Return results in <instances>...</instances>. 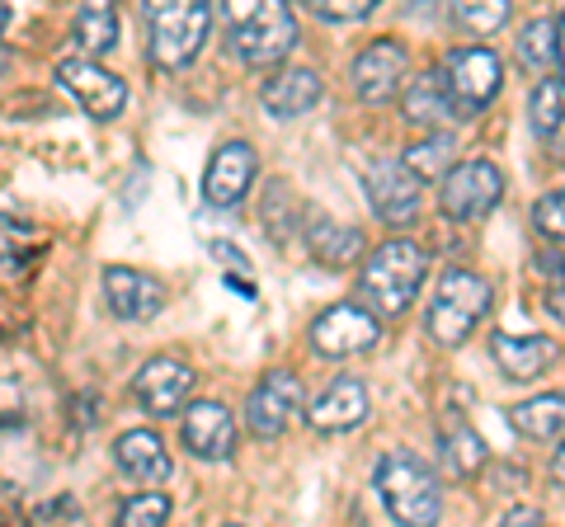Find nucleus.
Returning a JSON list of instances; mask_svg holds the SVG:
<instances>
[{"label":"nucleus","instance_id":"1","mask_svg":"<svg viewBox=\"0 0 565 527\" xmlns=\"http://www.w3.org/2000/svg\"><path fill=\"white\" fill-rule=\"evenodd\" d=\"M226 43L245 66H282L297 47V14L288 0H222Z\"/></svg>","mask_w":565,"mask_h":527},{"label":"nucleus","instance_id":"2","mask_svg":"<svg viewBox=\"0 0 565 527\" xmlns=\"http://www.w3.org/2000/svg\"><path fill=\"white\" fill-rule=\"evenodd\" d=\"M373 485H377L382 508L405 527H429L444 514V490H438L434 466L405 448L382 456L373 471Z\"/></svg>","mask_w":565,"mask_h":527},{"label":"nucleus","instance_id":"3","mask_svg":"<svg viewBox=\"0 0 565 527\" xmlns=\"http://www.w3.org/2000/svg\"><path fill=\"white\" fill-rule=\"evenodd\" d=\"M147 52L161 72H184L212 33V0H141Z\"/></svg>","mask_w":565,"mask_h":527},{"label":"nucleus","instance_id":"4","mask_svg":"<svg viewBox=\"0 0 565 527\" xmlns=\"http://www.w3.org/2000/svg\"><path fill=\"white\" fill-rule=\"evenodd\" d=\"M429 273V255L415 240H386L373 255L363 259L359 288H363V306H373L377 315H401L405 306L419 297V283Z\"/></svg>","mask_w":565,"mask_h":527},{"label":"nucleus","instance_id":"5","mask_svg":"<svg viewBox=\"0 0 565 527\" xmlns=\"http://www.w3.org/2000/svg\"><path fill=\"white\" fill-rule=\"evenodd\" d=\"M486 315H490V283L481 273L452 269L438 278V292L429 297V311H424V330H429L438 348H462Z\"/></svg>","mask_w":565,"mask_h":527},{"label":"nucleus","instance_id":"6","mask_svg":"<svg viewBox=\"0 0 565 527\" xmlns=\"http://www.w3.org/2000/svg\"><path fill=\"white\" fill-rule=\"evenodd\" d=\"M504 198V174L494 161H462L444 174V193H438V207L444 217L457 226L486 222Z\"/></svg>","mask_w":565,"mask_h":527},{"label":"nucleus","instance_id":"7","mask_svg":"<svg viewBox=\"0 0 565 527\" xmlns=\"http://www.w3.org/2000/svg\"><path fill=\"white\" fill-rule=\"evenodd\" d=\"M382 340V321L363 302H334L311 321V348L321 358H353L367 354Z\"/></svg>","mask_w":565,"mask_h":527},{"label":"nucleus","instance_id":"8","mask_svg":"<svg viewBox=\"0 0 565 527\" xmlns=\"http://www.w3.org/2000/svg\"><path fill=\"white\" fill-rule=\"evenodd\" d=\"M444 80H448L452 109L471 118V114H481L494 95H500L504 72H500V57H494L490 47H457V52H448V62H444Z\"/></svg>","mask_w":565,"mask_h":527},{"label":"nucleus","instance_id":"9","mask_svg":"<svg viewBox=\"0 0 565 527\" xmlns=\"http://www.w3.org/2000/svg\"><path fill=\"white\" fill-rule=\"evenodd\" d=\"M57 85H66L95 122H114L122 109H128V80L104 72L90 52H85V57H62L57 62Z\"/></svg>","mask_w":565,"mask_h":527},{"label":"nucleus","instance_id":"10","mask_svg":"<svg viewBox=\"0 0 565 527\" xmlns=\"http://www.w3.org/2000/svg\"><path fill=\"white\" fill-rule=\"evenodd\" d=\"M405 76H411V52H405V43L396 39H377L367 43L359 57H353V90H359L363 104H386L396 99V90L405 85Z\"/></svg>","mask_w":565,"mask_h":527},{"label":"nucleus","instance_id":"11","mask_svg":"<svg viewBox=\"0 0 565 527\" xmlns=\"http://www.w3.org/2000/svg\"><path fill=\"white\" fill-rule=\"evenodd\" d=\"M302 410V381L292 373H264L245 400V424L255 438H282Z\"/></svg>","mask_w":565,"mask_h":527},{"label":"nucleus","instance_id":"12","mask_svg":"<svg viewBox=\"0 0 565 527\" xmlns=\"http://www.w3.org/2000/svg\"><path fill=\"white\" fill-rule=\"evenodd\" d=\"M180 438L199 462H232L236 456V419L222 400H193V406H184Z\"/></svg>","mask_w":565,"mask_h":527},{"label":"nucleus","instance_id":"13","mask_svg":"<svg viewBox=\"0 0 565 527\" xmlns=\"http://www.w3.org/2000/svg\"><path fill=\"white\" fill-rule=\"evenodd\" d=\"M166 283L156 273H141V269H128V264H109L104 269V302L118 321H156V315L166 311Z\"/></svg>","mask_w":565,"mask_h":527},{"label":"nucleus","instance_id":"14","mask_svg":"<svg viewBox=\"0 0 565 527\" xmlns=\"http://www.w3.org/2000/svg\"><path fill=\"white\" fill-rule=\"evenodd\" d=\"M189 391H193V367L184 358H170V354L141 363V373L132 377V396L141 400V410L156 415V419L180 415Z\"/></svg>","mask_w":565,"mask_h":527},{"label":"nucleus","instance_id":"15","mask_svg":"<svg viewBox=\"0 0 565 527\" xmlns=\"http://www.w3.org/2000/svg\"><path fill=\"white\" fill-rule=\"evenodd\" d=\"M255 174H259V155L250 142H222L203 170V198L212 207H236V203H245Z\"/></svg>","mask_w":565,"mask_h":527},{"label":"nucleus","instance_id":"16","mask_svg":"<svg viewBox=\"0 0 565 527\" xmlns=\"http://www.w3.org/2000/svg\"><path fill=\"white\" fill-rule=\"evenodd\" d=\"M367 203L386 226H411L419 217V180L401 161H373L363 174Z\"/></svg>","mask_w":565,"mask_h":527},{"label":"nucleus","instance_id":"17","mask_svg":"<svg viewBox=\"0 0 565 527\" xmlns=\"http://www.w3.org/2000/svg\"><path fill=\"white\" fill-rule=\"evenodd\" d=\"M114 462H118V471H122V476H128L132 485H147V490H161V485H170V476H174L170 448L161 443V433H151V429H128V433H118Z\"/></svg>","mask_w":565,"mask_h":527},{"label":"nucleus","instance_id":"18","mask_svg":"<svg viewBox=\"0 0 565 527\" xmlns=\"http://www.w3.org/2000/svg\"><path fill=\"white\" fill-rule=\"evenodd\" d=\"M363 419H367V386L359 377H334L307 410V424L316 433H349Z\"/></svg>","mask_w":565,"mask_h":527},{"label":"nucleus","instance_id":"19","mask_svg":"<svg viewBox=\"0 0 565 527\" xmlns=\"http://www.w3.org/2000/svg\"><path fill=\"white\" fill-rule=\"evenodd\" d=\"M326 85L316 72H307V66H282V72H274L269 80H264V109H269L274 118H307L316 104H321Z\"/></svg>","mask_w":565,"mask_h":527},{"label":"nucleus","instance_id":"20","mask_svg":"<svg viewBox=\"0 0 565 527\" xmlns=\"http://www.w3.org/2000/svg\"><path fill=\"white\" fill-rule=\"evenodd\" d=\"M561 348L546 335H490V358L509 381H537Z\"/></svg>","mask_w":565,"mask_h":527},{"label":"nucleus","instance_id":"21","mask_svg":"<svg viewBox=\"0 0 565 527\" xmlns=\"http://www.w3.org/2000/svg\"><path fill=\"white\" fill-rule=\"evenodd\" d=\"M452 95H448V80L444 72H419L405 80V95H401V118L411 128H444L452 118Z\"/></svg>","mask_w":565,"mask_h":527},{"label":"nucleus","instance_id":"22","mask_svg":"<svg viewBox=\"0 0 565 527\" xmlns=\"http://www.w3.org/2000/svg\"><path fill=\"white\" fill-rule=\"evenodd\" d=\"M307 250L316 264H326V269H344L363 255V232L359 226H344V222H330V217H316L307 226Z\"/></svg>","mask_w":565,"mask_h":527},{"label":"nucleus","instance_id":"23","mask_svg":"<svg viewBox=\"0 0 565 527\" xmlns=\"http://www.w3.org/2000/svg\"><path fill=\"white\" fill-rule=\"evenodd\" d=\"M509 429L533 438V443H546V438L565 433V396H533L523 406H509Z\"/></svg>","mask_w":565,"mask_h":527},{"label":"nucleus","instance_id":"24","mask_svg":"<svg viewBox=\"0 0 565 527\" xmlns=\"http://www.w3.org/2000/svg\"><path fill=\"white\" fill-rule=\"evenodd\" d=\"M444 462H448L452 476H476V471L486 466V443H481V433H476L457 410L444 415Z\"/></svg>","mask_w":565,"mask_h":527},{"label":"nucleus","instance_id":"25","mask_svg":"<svg viewBox=\"0 0 565 527\" xmlns=\"http://www.w3.org/2000/svg\"><path fill=\"white\" fill-rule=\"evenodd\" d=\"M76 43L90 52V57H104L118 43V6L114 0H81L76 10Z\"/></svg>","mask_w":565,"mask_h":527},{"label":"nucleus","instance_id":"26","mask_svg":"<svg viewBox=\"0 0 565 527\" xmlns=\"http://www.w3.org/2000/svg\"><path fill=\"white\" fill-rule=\"evenodd\" d=\"M452 151H457L452 137H448V132H434V137H424V142L405 147L401 165L411 170L419 184H429V180H444V174L452 170Z\"/></svg>","mask_w":565,"mask_h":527},{"label":"nucleus","instance_id":"27","mask_svg":"<svg viewBox=\"0 0 565 527\" xmlns=\"http://www.w3.org/2000/svg\"><path fill=\"white\" fill-rule=\"evenodd\" d=\"M527 118H533V132H537L542 147L565 128V90H561V80H552V76L542 80L537 76L533 95H527Z\"/></svg>","mask_w":565,"mask_h":527},{"label":"nucleus","instance_id":"28","mask_svg":"<svg viewBox=\"0 0 565 527\" xmlns=\"http://www.w3.org/2000/svg\"><path fill=\"white\" fill-rule=\"evenodd\" d=\"M509 0H452V24L471 33V39H490L509 24Z\"/></svg>","mask_w":565,"mask_h":527},{"label":"nucleus","instance_id":"29","mask_svg":"<svg viewBox=\"0 0 565 527\" xmlns=\"http://www.w3.org/2000/svg\"><path fill=\"white\" fill-rule=\"evenodd\" d=\"M519 62H523V72H533V76H546L556 66V20H533L523 33H519Z\"/></svg>","mask_w":565,"mask_h":527},{"label":"nucleus","instance_id":"30","mask_svg":"<svg viewBox=\"0 0 565 527\" xmlns=\"http://www.w3.org/2000/svg\"><path fill=\"white\" fill-rule=\"evenodd\" d=\"M43 245V236L33 232L29 222H14V217H0V273H20L24 264L33 259V250Z\"/></svg>","mask_w":565,"mask_h":527},{"label":"nucleus","instance_id":"31","mask_svg":"<svg viewBox=\"0 0 565 527\" xmlns=\"http://www.w3.org/2000/svg\"><path fill=\"white\" fill-rule=\"evenodd\" d=\"M166 518H170V495L166 490H141V495H132L128 504L118 508V523H128V527H156Z\"/></svg>","mask_w":565,"mask_h":527},{"label":"nucleus","instance_id":"32","mask_svg":"<svg viewBox=\"0 0 565 527\" xmlns=\"http://www.w3.org/2000/svg\"><path fill=\"white\" fill-rule=\"evenodd\" d=\"M533 226H537L542 236L565 240V189L546 193V198H537V203H533Z\"/></svg>","mask_w":565,"mask_h":527},{"label":"nucleus","instance_id":"33","mask_svg":"<svg viewBox=\"0 0 565 527\" xmlns=\"http://www.w3.org/2000/svg\"><path fill=\"white\" fill-rule=\"evenodd\" d=\"M307 6L321 14L330 24H349V20H363V14H373L382 0H307Z\"/></svg>","mask_w":565,"mask_h":527},{"label":"nucleus","instance_id":"34","mask_svg":"<svg viewBox=\"0 0 565 527\" xmlns=\"http://www.w3.org/2000/svg\"><path fill=\"white\" fill-rule=\"evenodd\" d=\"M71 406H76V424H81V429L99 424V396H90V391H85V396H76V400H71Z\"/></svg>","mask_w":565,"mask_h":527},{"label":"nucleus","instance_id":"35","mask_svg":"<svg viewBox=\"0 0 565 527\" xmlns=\"http://www.w3.org/2000/svg\"><path fill=\"white\" fill-rule=\"evenodd\" d=\"M207 250H212V255H217V259L226 264V273H241V269H245V255L236 250V245H226V240H212Z\"/></svg>","mask_w":565,"mask_h":527},{"label":"nucleus","instance_id":"36","mask_svg":"<svg viewBox=\"0 0 565 527\" xmlns=\"http://www.w3.org/2000/svg\"><path fill=\"white\" fill-rule=\"evenodd\" d=\"M546 311H552L556 321L565 325V278H556V283L546 288Z\"/></svg>","mask_w":565,"mask_h":527},{"label":"nucleus","instance_id":"37","mask_svg":"<svg viewBox=\"0 0 565 527\" xmlns=\"http://www.w3.org/2000/svg\"><path fill=\"white\" fill-rule=\"evenodd\" d=\"M537 273H552V278H565V255H542V259H537Z\"/></svg>","mask_w":565,"mask_h":527},{"label":"nucleus","instance_id":"38","mask_svg":"<svg viewBox=\"0 0 565 527\" xmlns=\"http://www.w3.org/2000/svg\"><path fill=\"white\" fill-rule=\"evenodd\" d=\"M504 523H519V527H527V523H542V508H509Z\"/></svg>","mask_w":565,"mask_h":527},{"label":"nucleus","instance_id":"39","mask_svg":"<svg viewBox=\"0 0 565 527\" xmlns=\"http://www.w3.org/2000/svg\"><path fill=\"white\" fill-rule=\"evenodd\" d=\"M556 62H561V90H565V14L556 20Z\"/></svg>","mask_w":565,"mask_h":527},{"label":"nucleus","instance_id":"40","mask_svg":"<svg viewBox=\"0 0 565 527\" xmlns=\"http://www.w3.org/2000/svg\"><path fill=\"white\" fill-rule=\"evenodd\" d=\"M552 481L565 490V438H561V448H556V456H552Z\"/></svg>","mask_w":565,"mask_h":527},{"label":"nucleus","instance_id":"41","mask_svg":"<svg viewBox=\"0 0 565 527\" xmlns=\"http://www.w3.org/2000/svg\"><path fill=\"white\" fill-rule=\"evenodd\" d=\"M546 151H552V161H561V165H565V128L552 137V142H546Z\"/></svg>","mask_w":565,"mask_h":527},{"label":"nucleus","instance_id":"42","mask_svg":"<svg viewBox=\"0 0 565 527\" xmlns=\"http://www.w3.org/2000/svg\"><path fill=\"white\" fill-rule=\"evenodd\" d=\"M0 29H6V6H0ZM0 72H6V47H0Z\"/></svg>","mask_w":565,"mask_h":527}]
</instances>
